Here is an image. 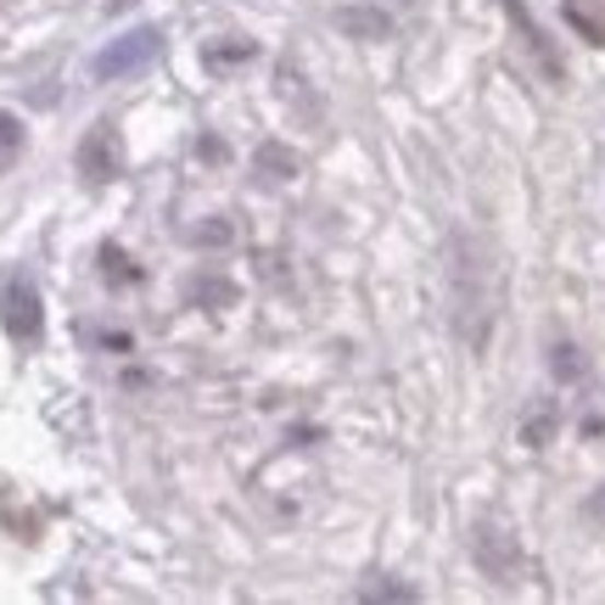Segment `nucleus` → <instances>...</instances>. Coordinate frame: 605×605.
<instances>
[{
  "mask_svg": "<svg viewBox=\"0 0 605 605\" xmlns=\"http://www.w3.org/2000/svg\"><path fill=\"white\" fill-rule=\"evenodd\" d=\"M0 319H7V337L18 342V348H34L39 342V331H45V309H39V292H34V281L28 275H7L0 281Z\"/></svg>",
  "mask_w": 605,
  "mask_h": 605,
  "instance_id": "nucleus-1",
  "label": "nucleus"
},
{
  "mask_svg": "<svg viewBox=\"0 0 605 605\" xmlns=\"http://www.w3.org/2000/svg\"><path fill=\"white\" fill-rule=\"evenodd\" d=\"M163 57V28H129L124 39H113L107 51L96 57V79H129V73H147Z\"/></svg>",
  "mask_w": 605,
  "mask_h": 605,
  "instance_id": "nucleus-2",
  "label": "nucleus"
},
{
  "mask_svg": "<svg viewBox=\"0 0 605 605\" xmlns=\"http://www.w3.org/2000/svg\"><path fill=\"white\" fill-rule=\"evenodd\" d=\"M73 163H79V174H84L90 185H107V179H118V174H124V147H118V129H113V124H90V129H84V141H79V152H73Z\"/></svg>",
  "mask_w": 605,
  "mask_h": 605,
  "instance_id": "nucleus-3",
  "label": "nucleus"
},
{
  "mask_svg": "<svg viewBox=\"0 0 605 605\" xmlns=\"http://www.w3.org/2000/svg\"><path fill=\"white\" fill-rule=\"evenodd\" d=\"M185 298H191V309H230L236 303V281H224V275H191L185 281Z\"/></svg>",
  "mask_w": 605,
  "mask_h": 605,
  "instance_id": "nucleus-4",
  "label": "nucleus"
},
{
  "mask_svg": "<svg viewBox=\"0 0 605 605\" xmlns=\"http://www.w3.org/2000/svg\"><path fill=\"white\" fill-rule=\"evenodd\" d=\"M504 7H510V18H516V28L527 34V45H533V51H538V62H544V73H549V79H561V57H555V51H549V45H544V34H538V23H533V18H527L522 7H516V0H504Z\"/></svg>",
  "mask_w": 605,
  "mask_h": 605,
  "instance_id": "nucleus-5",
  "label": "nucleus"
},
{
  "mask_svg": "<svg viewBox=\"0 0 605 605\" xmlns=\"http://www.w3.org/2000/svg\"><path fill=\"white\" fill-rule=\"evenodd\" d=\"M337 23H342L348 34H364V39H387V28H393V18H382V12H364V7L337 12Z\"/></svg>",
  "mask_w": 605,
  "mask_h": 605,
  "instance_id": "nucleus-6",
  "label": "nucleus"
},
{
  "mask_svg": "<svg viewBox=\"0 0 605 605\" xmlns=\"http://www.w3.org/2000/svg\"><path fill=\"white\" fill-rule=\"evenodd\" d=\"M253 51H258L253 39H224V45H208V51H202V62H208L213 73H224V68H242Z\"/></svg>",
  "mask_w": 605,
  "mask_h": 605,
  "instance_id": "nucleus-7",
  "label": "nucleus"
},
{
  "mask_svg": "<svg viewBox=\"0 0 605 605\" xmlns=\"http://www.w3.org/2000/svg\"><path fill=\"white\" fill-rule=\"evenodd\" d=\"M253 163H258V174H269V179H292V174H298V152L275 147V141H269V147H258V158H253Z\"/></svg>",
  "mask_w": 605,
  "mask_h": 605,
  "instance_id": "nucleus-8",
  "label": "nucleus"
},
{
  "mask_svg": "<svg viewBox=\"0 0 605 605\" xmlns=\"http://www.w3.org/2000/svg\"><path fill=\"white\" fill-rule=\"evenodd\" d=\"M18 152H23V124L12 113H0V174L18 163Z\"/></svg>",
  "mask_w": 605,
  "mask_h": 605,
  "instance_id": "nucleus-9",
  "label": "nucleus"
},
{
  "mask_svg": "<svg viewBox=\"0 0 605 605\" xmlns=\"http://www.w3.org/2000/svg\"><path fill=\"white\" fill-rule=\"evenodd\" d=\"M549 432H555V415H549V409L527 421V443H533V449H544V443H549Z\"/></svg>",
  "mask_w": 605,
  "mask_h": 605,
  "instance_id": "nucleus-10",
  "label": "nucleus"
},
{
  "mask_svg": "<svg viewBox=\"0 0 605 605\" xmlns=\"http://www.w3.org/2000/svg\"><path fill=\"white\" fill-rule=\"evenodd\" d=\"M364 600H415V589H404V583H376V589H364Z\"/></svg>",
  "mask_w": 605,
  "mask_h": 605,
  "instance_id": "nucleus-11",
  "label": "nucleus"
},
{
  "mask_svg": "<svg viewBox=\"0 0 605 605\" xmlns=\"http://www.w3.org/2000/svg\"><path fill=\"white\" fill-rule=\"evenodd\" d=\"M197 242H202V247H208V242L224 247V242H230V224H224V219H219V224H197Z\"/></svg>",
  "mask_w": 605,
  "mask_h": 605,
  "instance_id": "nucleus-12",
  "label": "nucleus"
},
{
  "mask_svg": "<svg viewBox=\"0 0 605 605\" xmlns=\"http://www.w3.org/2000/svg\"><path fill=\"white\" fill-rule=\"evenodd\" d=\"M107 281H135V269H129V258H118L113 247H107Z\"/></svg>",
  "mask_w": 605,
  "mask_h": 605,
  "instance_id": "nucleus-13",
  "label": "nucleus"
},
{
  "mask_svg": "<svg viewBox=\"0 0 605 605\" xmlns=\"http://www.w3.org/2000/svg\"><path fill=\"white\" fill-rule=\"evenodd\" d=\"M197 152H202L208 163H224V141H213V135H202V141H197Z\"/></svg>",
  "mask_w": 605,
  "mask_h": 605,
  "instance_id": "nucleus-14",
  "label": "nucleus"
},
{
  "mask_svg": "<svg viewBox=\"0 0 605 605\" xmlns=\"http://www.w3.org/2000/svg\"><path fill=\"white\" fill-rule=\"evenodd\" d=\"M583 510H589V522H605V488H600V493H594Z\"/></svg>",
  "mask_w": 605,
  "mask_h": 605,
  "instance_id": "nucleus-15",
  "label": "nucleus"
},
{
  "mask_svg": "<svg viewBox=\"0 0 605 605\" xmlns=\"http://www.w3.org/2000/svg\"><path fill=\"white\" fill-rule=\"evenodd\" d=\"M124 7H129V0H113V12H124Z\"/></svg>",
  "mask_w": 605,
  "mask_h": 605,
  "instance_id": "nucleus-16",
  "label": "nucleus"
}]
</instances>
